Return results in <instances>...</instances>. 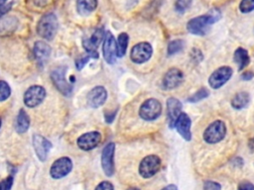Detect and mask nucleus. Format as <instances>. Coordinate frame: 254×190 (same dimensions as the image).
Returning <instances> with one entry per match:
<instances>
[{"label":"nucleus","instance_id":"1","mask_svg":"<svg viewBox=\"0 0 254 190\" xmlns=\"http://www.w3.org/2000/svg\"><path fill=\"white\" fill-rule=\"evenodd\" d=\"M222 17L219 9L214 8L208 14L190 19L187 24V30L193 35L205 36L209 34L212 25L218 22Z\"/></svg>","mask_w":254,"mask_h":190},{"label":"nucleus","instance_id":"2","mask_svg":"<svg viewBox=\"0 0 254 190\" xmlns=\"http://www.w3.org/2000/svg\"><path fill=\"white\" fill-rule=\"evenodd\" d=\"M59 21L54 13H47L42 16L37 24L38 35L48 41H52L58 31Z\"/></svg>","mask_w":254,"mask_h":190},{"label":"nucleus","instance_id":"3","mask_svg":"<svg viewBox=\"0 0 254 190\" xmlns=\"http://www.w3.org/2000/svg\"><path fill=\"white\" fill-rule=\"evenodd\" d=\"M226 135V127L225 124L221 121L217 120L213 122L204 133V140L208 144H218L222 142Z\"/></svg>","mask_w":254,"mask_h":190},{"label":"nucleus","instance_id":"4","mask_svg":"<svg viewBox=\"0 0 254 190\" xmlns=\"http://www.w3.org/2000/svg\"><path fill=\"white\" fill-rule=\"evenodd\" d=\"M51 80L56 88L65 96H70L73 92V86L66 80V68H57L51 73Z\"/></svg>","mask_w":254,"mask_h":190},{"label":"nucleus","instance_id":"5","mask_svg":"<svg viewBox=\"0 0 254 190\" xmlns=\"http://www.w3.org/2000/svg\"><path fill=\"white\" fill-rule=\"evenodd\" d=\"M161 168V159L155 155H149L145 157L139 164V174L143 178H151Z\"/></svg>","mask_w":254,"mask_h":190},{"label":"nucleus","instance_id":"6","mask_svg":"<svg viewBox=\"0 0 254 190\" xmlns=\"http://www.w3.org/2000/svg\"><path fill=\"white\" fill-rule=\"evenodd\" d=\"M47 95L46 89L41 85H32L24 93L23 101L28 108H35L43 103Z\"/></svg>","mask_w":254,"mask_h":190},{"label":"nucleus","instance_id":"7","mask_svg":"<svg viewBox=\"0 0 254 190\" xmlns=\"http://www.w3.org/2000/svg\"><path fill=\"white\" fill-rule=\"evenodd\" d=\"M162 113V105L159 100L150 98L144 101L139 109V116L145 121L156 120Z\"/></svg>","mask_w":254,"mask_h":190},{"label":"nucleus","instance_id":"8","mask_svg":"<svg viewBox=\"0 0 254 190\" xmlns=\"http://www.w3.org/2000/svg\"><path fill=\"white\" fill-rule=\"evenodd\" d=\"M73 169V162L69 157H62L55 161L50 168V174L54 179L67 176Z\"/></svg>","mask_w":254,"mask_h":190},{"label":"nucleus","instance_id":"9","mask_svg":"<svg viewBox=\"0 0 254 190\" xmlns=\"http://www.w3.org/2000/svg\"><path fill=\"white\" fill-rule=\"evenodd\" d=\"M152 54V46L147 42H141L132 48L130 52V58L135 63H143L150 59Z\"/></svg>","mask_w":254,"mask_h":190},{"label":"nucleus","instance_id":"10","mask_svg":"<svg viewBox=\"0 0 254 190\" xmlns=\"http://www.w3.org/2000/svg\"><path fill=\"white\" fill-rule=\"evenodd\" d=\"M102 53H103V57L107 63L112 65V63L115 62L117 57V45H116V40L114 36L109 31L105 33V36L103 39Z\"/></svg>","mask_w":254,"mask_h":190},{"label":"nucleus","instance_id":"11","mask_svg":"<svg viewBox=\"0 0 254 190\" xmlns=\"http://www.w3.org/2000/svg\"><path fill=\"white\" fill-rule=\"evenodd\" d=\"M232 76V69L229 67H222L216 70L209 79V84L214 89H219L224 85Z\"/></svg>","mask_w":254,"mask_h":190},{"label":"nucleus","instance_id":"12","mask_svg":"<svg viewBox=\"0 0 254 190\" xmlns=\"http://www.w3.org/2000/svg\"><path fill=\"white\" fill-rule=\"evenodd\" d=\"M114 153L115 144H107L101 154V166L106 176H112L114 174Z\"/></svg>","mask_w":254,"mask_h":190},{"label":"nucleus","instance_id":"13","mask_svg":"<svg viewBox=\"0 0 254 190\" xmlns=\"http://www.w3.org/2000/svg\"><path fill=\"white\" fill-rule=\"evenodd\" d=\"M100 141H101V134L99 132L93 131L80 136L77 141V144L81 150L85 152H89L96 148L99 145Z\"/></svg>","mask_w":254,"mask_h":190},{"label":"nucleus","instance_id":"14","mask_svg":"<svg viewBox=\"0 0 254 190\" xmlns=\"http://www.w3.org/2000/svg\"><path fill=\"white\" fill-rule=\"evenodd\" d=\"M32 144L38 159L41 162H45L52 149V143L41 135H34Z\"/></svg>","mask_w":254,"mask_h":190},{"label":"nucleus","instance_id":"15","mask_svg":"<svg viewBox=\"0 0 254 190\" xmlns=\"http://www.w3.org/2000/svg\"><path fill=\"white\" fill-rule=\"evenodd\" d=\"M184 81V75L178 69H171L169 70L163 78L162 86L166 90H171L179 87Z\"/></svg>","mask_w":254,"mask_h":190},{"label":"nucleus","instance_id":"16","mask_svg":"<svg viewBox=\"0 0 254 190\" xmlns=\"http://www.w3.org/2000/svg\"><path fill=\"white\" fill-rule=\"evenodd\" d=\"M190 119L186 113H181L178 119L175 122L174 128H176L177 132L181 135V137L186 141H190L192 134H190Z\"/></svg>","mask_w":254,"mask_h":190},{"label":"nucleus","instance_id":"17","mask_svg":"<svg viewBox=\"0 0 254 190\" xmlns=\"http://www.w3.org/2000/svg\"><path fill=\"white\" fill-rule=\"evenodd\" d=\"M107 99V91L103 86L94 87L88 94V104L92 108H99Z\"/></svg>","mask_w":254,"mask_h":190},{"label":"nucleus","instance_id":"18","mask_svg":"<svg viewBox=\"0 0 254 190\" xmlns=\"http://www.w3.org/2000/svg\"><path fill=\"white\" fill-rule=\"evenodd\" d=\"M103 29H96L90 37L83 40V47L88 53H95L104 39Z\"/></svg>","mask_w":254,"mask_h":190},{"label":"nucleus","instance_id":"19","mask_svg":"<svg viewBox=\"0 0 254 190\" xmlns=\"http://www.w3.org/2000/svg\"><path fill=\"white\" fill-rule=\"evenodd\" d=\"M182 113V103L176 98H169L167 100V116L170 128H174V125L180 114Z\"/></svg>","mask_w":254,"mask_h":190},{"label":"nucleus","instance_id":"20","mask_svg":"<svg viewBox=\"0 0 254 190\" xmlns=\"http://www.w3.org/2000/svg\"><path fill=\"white\" fill-rule=\"evenodd\" d=\"M51 52V47L44 41H38L34 44L33 54L39 65H44V62L50 57Z\"/></svg>","mask_w":254,"mask_h":190},{"label":"nucleus","instance_id":"21","mask_svg":"<svg viewBox=\"0 0 254 190\" xmlns=\"http://www.w3.org/2000/svg\"><path fill=\"white\" fill-rule=\"evenodd\" d=\"M97 8V0H77V11L81 16H89Z\"/></svg>","mask_w":254,"mask_h":190},{"label":"nucleus","instance_id":"22","mask_svg":"<svg viewBox=\"0 0 254 190\" xmlns=\"http://www.w3.org/2000/svg\"><path fill=\"white\" fill-rule=\"evenodd\" d=\"M30 127V117L27 112L21 109L16 117L15 130L18 134H24L29 130Z\"/></svg>","mask_w":254,"mask_h":190},{"label":"nucleus","instance_id":"23","mask_svg":"<svg viewBox=\"0 0 254 190\" xmlns=\"http://www.w3.org/2000/svg\"><path fill=\"white\" fill-rule=\"evenodd\" d=\"M233 60L238 66V71L241 72L248 66V63L250 62V56L248 54V52L243 48H238L234 53Z\"/></svg>","mask_w":254,"mask_h":190},{"label":"nucleus","instance_id":"24","mask_svg":"<svg viewBox=\"0 0 254 190\" xmlns=\"http://www.w3.org/2000/svg\"><path fill=\"white\" fill-rule=\"evenodd\" d=\"M250 101V96L247 92H238L234 95V97L231 100V106L236 109V110H240L245 108Z\"/></svg>","mask_w":254,"mask_h":190},{"label":"nucleus","instance_id":"25","mask_svg":"<svg viewBox=\"0 0 254 190\" xmlns=\"http://www.w3.org/2000/svg\"><path fill=\"white\" fill-rule=\"evenodd\" d=\"M128 42H129V37L126 33H121L119 34L117 41H116V45H117V56L118 57H122L127 50V46H128Z\"/></svg>","mask_w":254,"mask_h":190},{"label":"nucleus","instance_id":"26","mask_svg":"<svg viewBox=\"0 0 254 190\" xmlns=\"http://www.w3.org/2000/svg\"><path fill=\"white\" fill-rule=\"evenodd\" d=\"M97 57H98V54L96 52L95 53H88L86 55H83V56L79 57L76 60V68H77V70L78 71H82L91 58H97Z\"/></svg>","mask_w":254,"mask_h":190},{"label":"nucleus","instance_id":"27","mask_svg":"<svg viewBox=\"0 0 254 190\" xmlns=\"http://www.w3.org/2000/svg\"><path fill=\"white\" fill-rule=\"evenodd\" d=\"M209 95H210L209 89L206 88V87H203V88L199 89L195 94H193L192 96L189 97L187 100H188V102H190V103H197V102L202 101L203 99L209 97Z\"/></svg>","mask_w":254,"mask_h":190},{"label":"nucleus","instance_id":"28","mask_svg":"<svg viewBox=\"0 0 254 190\" xmlns=\"http://www.w3.org/2000/svg\"><path fill=\"white\" fill-rule=\"evenodd\" d=\"M11 95V88L7 81H0V102L7 100Z\"/></svg>","mask_w":254,"mask_h":190},{"label":"nucleus","instance_id":"29","mask_svg":"<svg viewBox=\"0 0 254 190\" xmlns=\"http://www.w3.org/2000/svg\"><path fill=\"white\" fill-rule=\"evenodd\" d=\"M184 41L183 40H174L172 42H170L169 46H168V54L169 55H173L179 52H181L184 48Z\"/></svg>","mask_w":254,"mask_h":190},{"label":"nucleus","instance_id":"30","mask_svg":"<svg viewBox=\"0 0 254 190\" xmlns=\"http://www.w3.org/2000/svg\"><path fill=\"white\" fill-rule=\"evenodd\" d=\"M193 0H177L175 3V9L178 13H185L192 5Z\"/></svg>","mask_w":254,"mask_h":190},{"label":"nucleus","instance_id":"31","mask_svg":"<svg viewBox=\"0 0 254 190\" xmlns=\"http://www.w3.org/2000/svg\"><path fill=\"white\" fill-rule=\"evenodd\" d=\"M239 10L242 13H250L254 10V0H241Z\"/></svg>","mask_w":254,"mask_h":190},{"label":"nucleus","instance_id":"32","mask_svg":"<svg viewBox=\"0 0 254 190\" xmlns=\"http://www.w3.org/2000/svg\"><path fill=\"white\" fill-rule=\"evenodd\" d=\"M14 178L12 175L4 178L3 180L0 181V190H11Z\"/></svg>","mask_w":254,"mask_h":190},{"label":"nucleus","instance_id":"33","mask_svg":"<svg viewBox=\"0 0 254 190\" xmlns=\"http://www.w3.org/2000/svg\"><path fill=\"white\" fill-rule=\"evenodd\" d=\"M204 190H222V186L216 181H206L204 184Z\"/></svg>","mask_w":254,"mask_h":190},{"label":"nucleus","instance_id":"34","mask_svg":"<svg viewBox=\"0 0 254 190\" xmlns=\"http://www.w3.org/2000/svg\"><path fill=\"white\" fill-rule=\"evenodd\" d=\"M95 190H114V187L111 182L109 181H102L100 182Z\"/></svg>","mask_w":254,"mask_h":190},{"label":"nucleus","instance_id":"35","mask_svg":"<svg viewBox=\"0 0 254 190\" xmlns=\"http://www.w3.org/2000/svg\"><path fill=\"white\" fill-rule=\"evenodd\" d=\"M237 190H254V185L250 181L243 180L239 183Z\"/></svg>","mask_w":254,"mask_h":190},{"label":"nucleus","instance_id":"36","mask_svg":"<svg viewBox=\"0 0 254 190\" xmlns=\"http://www.w3.org/2000/svg\"><path fill=\"white\" fill-rule=\"evenodd\" d=\"M54 2V0H34V4L39 8H45L51 5Z\"/></svg>","mask_w":254,"mask_h":190},{"label":"nucleus","instance_id":"37","mask_svg":"<svg viewBox=\"0 0 254 190\" xmlns=\"http://www.w3.org/2000/svg\"><path fill=\"white\" fill-rule=\"evenodd\" d=\"M115 115H116V111H112V112H105L104 114V117H105V122L110 124L113 122L114 118H115Z\"/></svg>","mask_w":254,"mask_h":190},{"label":"nucleus","instance_id":"38","mask_svg":"<svg viewBox=\"0 0 254 190\" xmlns=\"http://www.w3.org/2000/svg\"><path fill=\"white\" fill-rule=\"evenodd\" d=\"M253 77H254V74H253L252 72H245V73H243L242 76H241V78H242L244 81H250V80L253 79Z\"/></svg>","mask_w":254,"mask_h":190},{"label":"nucleus","instance_id":"39","mask_svg":"<svg viewBox=\"0 0 254 190\" xmlns=\"http://www.w3.org/2000/svg\"><path fill=\"white\" fill-rule=\"evenodd\" d=\"M161 190H178V187L175 184H169L164 188H162Z\"/></svg>","mask_w":254,"mask_h":190},{"label":"nucleus","instance_id":"40","mask_svg":"<svg viewBox=\"0 0 254 190\" xmlns=\"http://www.w3.org/2000/svg\"><path fill=\"white\" fill-rule=\"evenodd\" d=\"M248 147H249V149H250L252 152H254V138H252V139L249 140Z\"/></svg>","mask_w":254,"mask_h":190},{"label":"nucleus","instance_id":"41","mask_svg":"<svg viewBox=\"0 0 254 190\" xmlns=\"http://www.w3.org/2000/svg\"><path fill=\"white\" fill-rule=\"evenodd\" d=\"M8 1H9V0H0V8L5 6V5H7V4H8V3H7Z\"/></svg>","mask_w":254,"mask_h":190},{"label":"nucleus","instance_id":"42","mask_svg":"<svg viewBox=\"0 0 254 190\" xmlns=\"http://www.w3.org/2000/svg\"><path fill=\"white\" fill-rule=\"evenodd\" d=\"M127 190H140V189L136 188V187H130V188H128Z\"/></svg>","mask_w":254,"mask_h":190},{"label":"nucleus","instance_id":"43","mask_svg":"<svg viewBox=\"0 0 254 190\" xmlns=\"http://www.w3.org/2000/svg\"><path fill=\"white\" fill-rule=\"evenodd\" d=\"M1 125H2V121H1V118H0V128H1Z\"/></svg>","mask_w":254,"mask_h":190}]
</instances>
